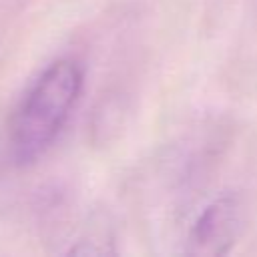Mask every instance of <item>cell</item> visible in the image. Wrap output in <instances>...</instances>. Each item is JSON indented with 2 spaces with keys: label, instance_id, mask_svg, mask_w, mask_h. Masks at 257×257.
Here are the masks:
<instances>
[{
  "label": "cell",
  "instance_id": "7a4b0ae2",
  "mask_svg": "<svg viewBox=\"0 0 257 257\" xmlns=\"http://www.w3.org/2000/svg\"><path fill=\"white\" fill-rule=\"evenodd\" d=\"M243 229V207L237 197L223 195L209 203L193 223L187 237L191 255H225Z\"/></svg>",
  "mask_w": 257,
  "mask_h": 257
},
{
  "label": "cell",
  "instance_id": "6da1fadb",
  "mask_svg": "<svg viewBox=\"0 0 257 257\" xmlns=\"http://www.w3.org/2000/svg\"><path fill=\"white\" fill-rule=\"evenodd\" d=\"M84 70L72 58H58L32 82L8 124V155L16 167L38 161L56 141L76 106Z\"/></svg>",
  "mask_w": 257,
  "mask_h": 257
}]
</instances>
